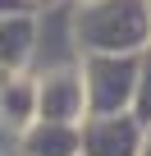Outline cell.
<instances>
[{
  "label": "cell",
  "mask_w": 151,
  "mask_h": 156,
  "mask_svg": "<svg viewBox=\"0 0 151 156\" xmlns=\"http://www.w3.org/2000/svg\"><path fill=\"white\" fill-rule=\"evenodd\" d=\"M37 119H60V124L87 119L78 69H60V73H50V78H41V83H37Z\"/></svg>",
  "instance_id": "cell-3"
},
{
  "label": "cell",
  "mask_w": 151,
  "mask_h": 156,
  "mask_svg": "<svg viewBox=\"0 0 151 156\" xmlns=\"http://www.w3.org/2000/svg\"><path fill=\"white\" fill-rule=\"evenodd\" d=\"M146 5L142 0H96L78 14V41L87 55H128L146 41Z\"/></svg>",
  "instance_id": "cell-1"
},
{
  "label": "cell",
  "mask_w": 151,
  "mask_h": 156,
  "mask_svg": "<svg viewBox=\"0 0 151 156\" xmlns=\"http://www.w3.org/2000/svg\"><path fill=\"white\" fill-rule=\"evenodd\" d=\"M146 23H151V14H146Z\"/></svg>",
  "instance_id": "cell-7"
},
{
  "label": "cell",
  "mask_w": 151,
  "mask_h": 156,
  "mask_svg": "<svg viewBox=\"0 0 151 156\" xmlns=\"http://www.w3.org/2000/svg\"><path fill=\"white\" fill-rule=\"evenodd\" d=\"M23 156H78V124L60 119L23 124Z\"/></svg>",
  "instance_id": "cell-4"
},
{
  "label": "cell",
  "mask_w": 151,
  "mask_h": 156,
  "mask_svg": "<svg viewBox=\"0 0 151 156\" xmlns=\"http://www.w3.org/2000/svg\"><path fill=\"white\" fill-rule=\"evenodd\" d=\"M137 138H142L137 115H124V110L92 115L78 129V156H133L137 151Z\"/></svg>",
  "instance_id": "cell-2"
},
{
  "label": "cell",
  "mask_w": 151,
  "mask_h": 156,
  "mask_svg": "<svg viewBox=\"0 0 151 156\" xmlns=\"http://www.w3.org/2000/svg\"><path fill=\"white\" fill-rule=\"evenodd\" d=\"M133 156H151V124L142 129V138H137V151H133Z\"/></svg>",
  "instance_id": "cell-6"
},
{
  "label": "cell",
  "mask_w": 151,
  "mask_h": 156,
  "mask_svg": "<svg viewBox=\"0 0 151 156\" xmlns=\"http://www.w3.org/2000/svg\"><path fill=\"white\" fill-rule=\"evenodd\" d=\"M133 101H137V119H151V51L137 60V83H133Z\"/></svg>",
  "instance_id": "cell-5"
}]
</instances>
